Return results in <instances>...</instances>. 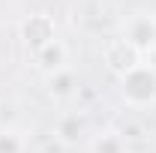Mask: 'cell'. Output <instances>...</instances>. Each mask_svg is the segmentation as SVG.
Returning <instances> with one entry per match:
<instances>
[{
    "label": "cell",
    "mask_w": 156,
    "mask_h": 153,
    "mask_svg": "<svg viewBox=\"0 0 156 153\" xmlns=\"http://www.w3.org/2000/svg\"><path fill=\"white\" fill-rule=\"evenodd\" d=\"M117 93L135 111H144V108L156 105V69L147 60H141L138 66H132L129 72H123L117 78Z\"/></svg>",
    "instance_id": "6da1fadb"
},
{
    "label": "cell",
    "mask_w": 156,
    "mask_h": 153,
    "mask_svg": "<svg viewBox=\"0 0 156 153\" xmlns=\"http://www.w3.org/2000/svg\"><path fill=\"white\" fill-rule=\"evenodd\" d=\"M120 39L129 42L141 57L156 51V15L153 12H132L120 24Z\"/></svg>",
    "instance_id": "7a4b0ae2"
},
{
    "label": "cell",
    "mask_w": 156,
    "mask_h": 153,
    "mask_svg": "<svg viewBox=\"0 0 156 153\" xmlns=\"http://www.w3.org/2000/svg\"><path fill=\"white\" fill-rule=\"evenodd\" d=\"M57 39V27H54V18L45 15V12H36L30 18L21 21V42L30 54H36L39 48H45L48 42Z\"/></svg>",
    "instance_id": "3957f363"
},
{
    "label": "cell",
    "mask_w": 156,
    "mask_h": 153,
    "mask_svg": "<svg viewBox=\"0 0 156 153\" xmlns=\"http://www.w3.org/2000/svg\"><path fill=\"white\" fill-rule=\"evenodd\" d=\"M102 60H105V66H108V69L120 78L123 72H129L132 66H138L144 57L138 54L129 42H123L120 36H114V39H108V42L102 45Z\"/></svg>",
    "instance_id": "277c9868"
},
{
    "label": "cell",
    "mask_w": 156,
    "mask_h": 153,
    "mask_svg": "<svg viewBox=\"0 0 156 153\" xmlns=\"http://www.w3.org/2000/svg\"><path fill=\"white\" fill-rule=\"evenodd\" d=\"M33 66L45 78H54L60 72H66L69 69V48H66V42L63 39H54L45 48H39L36 54H33Z\"/></svg>",
    "instance_id": "5b68a950"
},
{
    "label": "cell",
    "mask_w": 156,
    "mask_h": 153,
    "mask_svg": "<svg viewBox=\"0 0 156 153\" xmlns=\"http://www.w3.org/2000/svg\"><path fill=\"white\" fill-rule=\"evenodd\" d=\"M54 135H57L63 144H78V138H84V135H87V120L78 114V111H66V114L57 117Z\"/></svg>",
    "instance_id": "8992f818"
},
{
    "label": "cell",
    "mask_w": 156,
    "mask_h": 153,
    "mask_svg": "<svg viewBox=\"0 0 156 153\" xmlns=\"http://www.w3.org/2000/svg\"><path fill=\"white\" fill-rule=\"evenodd\" d=\"M90 153H129L126 147V138L114 129H105L90 138Z\"/></svg>",
    "instance_id": "52a82bcc"
},
{
    "label": "cell",
    "mask_w": 156,
    "mask_h": 153,
    "mask_svg": "<svg viewBox=\"0 0 156 153\" xmlns=\"http://www.w3.org/2000/svg\"><path fill=\"white\" fill-rule=\"evenodd\" d=\"M48 90L51 96H57V99H69V96L75 93V75H72V69H66V72H60V75L48 78Z\"/></svg>",
    "instance_id": "ba28073f"
},
{
    "label": "cell",
    "mask_w": 156,
    "mask_h": 153,
    "mask_svg": "<svg viewBox=\"0 0 156 153\" xmlns=\"http://www.w3.org/2000/svg\"><path fill=\"white\" fill-rule=\"evenodd\" d=\"M0 153H27V138L18 129H0Z\"/></svg>",
    "instance_id": "9c48e42d"
}]
</instances>
